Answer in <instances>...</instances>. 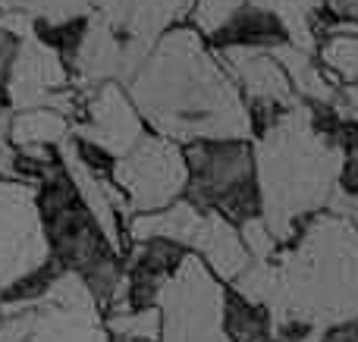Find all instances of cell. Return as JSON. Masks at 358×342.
<instances>
[{"label": "cell", "instance_id": "obj_3", "mask_svg": "<svg viewBox=\"0 0 358 342\" xmlns=\"http://www.w3.org/2000/svg\"><path fill=\"white\" fill-rule=\"evenodd\" d=\"M255 154L264 207L261 220L273 239L286 242L296 220L315 207H324L336 192L346 154L340 144L315 129L311 110L305 104H296L277 126H271Z\"/></svg>", "mask_w": 358, "mask_h": 342}, {"label": "cell", "instance_id": "obj_28", "mask_svg": "<svg viewBox=\"0 0 358 342\" xmlns=\"http://www.w3.org/2000/svg\"><path fill=\"white\" fill-rule=\"evenodd\" d=\"M334 107L343 119H358V82L346 85L343 91H334Z\"/></svg>", "mask_w": 358, "mask_h": 342}, {"label": "cell", "instance_id": "obj_13", "mask_svg": "<svg viewBox=\"0 0 358 342\" xmlns=\"http://www.w3.org/2000/svg\"><path fill=\"white\" fill-rule=\"evenodd\" d=\"M60 161H63V167H66V179H69V186L76 188V195H79L82 207L92 214V220L98 223L104 242L110 245V251L120 258V255H123L120 223H117V214H113V205L107 201L104 179L94 173V167L79 154V148H76L69 138H66V142H60Z\"/></svg>", "mask_w": 358, "mask_h": 342}, {"label": "cell", "instance_id": "obj_30", "mask_svg": "<svg viewBox=\"0 0 358 342\" xmlns=\"http://www.w3.org/2000/svg\"><path fill=\"white\" fill-rule=\"evenodd\" d=\"M0 302H3V289H0Z\"/></svg>", "mask_w": 358, "mask_h": 342}, {"label": "cell", "instance_id": "obj_6", "mask_svg": "<svg viewBox=\"0 0 358 342\" xmlns=\"http://www.w3.org/2000/svg\"><path fill=\"white\" fill-rule=\"evenodd\" d=\"M48 261L50 248L35 186L0 179V289L6 292Z\"/></svg>", "mask_w": 358, "mask_h": 342}, {"label": "cell", "instance_id": "obj_22", "mask_svg": "<svg viewBox=\"0 0 358 342\" xmlns=\"http://www.w3.org/2000/svg\"><path fill=\"white\" fill-rule=\"evenodd\" d=\"M236 286V295L242 302L255 308H271L277 302V289H280V276H277V264H248L239 276L233 280Z\"/></svg>", "mask_w": 358, "mask_h": 342}, {"label": "cell", "instance_id": "obj_11", "mask_svg": "<svg viewBox=\"0 0 358 342\" xmlns=\"http://www.w3.org/2000/svg\"><path fill=\"white\" fill-rule=\"evenodd\" d=\"M76 135L120 161L142 142L145 132L142 119H138L136 107L126 98L123 88L113 85V82H104L94 91V98L88 101V119L82 126H76Z\"/></svg>", "mask_w": 358, "mask_h": 342}, {"label": "cell", "instance_id": "obj_25", "mask_svg": "<svg viewBox=\"0 0 358 342\" xmlns=\"http://www.w3.org/2000/svg\"><path fill=\"white\" fill-rule=\"evenodd\" d=\"M239 239H242V245H245L252 264H267L271 261L273 242H277V239L271 236V230L264 226V220L261 217H248L245 223H242V230H239Z\"/></svg>", "mask_w": 358, "mask_h": 342}, {"label": "cell", "instance_id": "obj_29", "mask_svg": "<svg viewBox=\"0 0 358 342\" xmlns=\"http://www.w3.org/2000/svg\"><path fill=\"white\" fill-rule=\"evenodd\" d=\"M330 6H334L340 16H349V19H358V0H330Z\"/></svg>", "mask_w": 358, "mask_h": 342}, {"label": "cell", "instance_id": "obj_26", "mask_svg": "<svg viewBox=\"0 0 358 342\" xmlns=\"http://www.w3.org/2000/svg\"><path fill=\"white\" fill-rule=\"evenodd\" d=\"M88 6H94V16H101L110 29H126L129 19V0H88Z\"/></svg>", "mask_w": 358, "mask_h": 342}, {"label": "cell", "instance_id": "obj_16", "mask_svg": "<svg viewBox=\"0 0 358 342\" xmlns=\"http://www.w3.org/2000/svg\"><path fill=\"white\" fill-rule=\"evenodd\" d=\"M76 66L82 82H110L123 75V44L101 16H92L76 44Z\"/></svg>", "mask_w": 358, "mask_h": 342}, {"label": "cell", "instance_id": "obj_2", "mask_svg": "<svg viewBox=\"0 0 358 342\" xmlns=\"http://www.w3.org/2000/svg\"><path fill=\"white\" fill-rule=\"evenodd\" d=\"M277 302L267 308L271 336L283 320L346 327L358 318V230L343 217H317L277 264Z\"/></svg>", "mask_w": 358, "mask_h": 342}, {"label": "cell", "instance_id": "obj_15", "mask_svg": "<svg viewBox=\"0 0 358 342\" xmlns=\"http://www.w3.org/2000/svg\"><path fill=\"white\" fill-rule=\"evenodd\" d=\"M195 251L214 267L217 276H223V280H229V283L252 264V258H248L245 245H242V239H239V230H236L220 211L204 214V226L195 242Z\"/></svg>", "mask_w": 358, "mask_h": 342}, {"label": "cell", "instance_id": "obj_7", "mask_svg": "<svg viewBox=\"0 0 358 342\" xmlns=\"http://www.w3.org/2000/svg\"><path fill=\"white\" fill-rule=\"evenodd\" d=\"M25 342H110L98 318V302L79 274H60L50 280L44 295L29 308Z\"/></svg>", "mask_w": 358, "mask_h": 342}, {"label": "cell", "instance_id": "obj_18", "mask_svg": "<svg viewBox=\"0 0 358 342\" xmlns=\"http://www.w3.org/2000/svg\"><path fill=\"white\" fill-rule=\"evenodd\" d=\"M267 54L277 60V66L286 73V79L296 82V91L305 94L308 101H317V104H327V101H334V88L324 82V75L315 69V63H311V54H305V50L292 47V44H273Z\"/></svg>", "mask_w": 358, "mask_h": 342}, {"label": "cell", "instance_id": "obj_5", "mask_svg": "<svg viewBox=\"0 0 358 342\" xmlns=\"http://www.w3.org/2000/svg\"><path fill=\"white\" fill-rule=\"evenodd\" d=\"M38 211H41L50 261L60 270L85 274L88 267H94L104 258H117L110 251V245L104 242L92 214L82 207L76 188L60 173H54L48 179V188L38 198Z\"/></svg>", "mask_w": 358, "mask_h": 342}, {"label": "cell", "instance_id": "obj_4", "mask_svg": "<svg viewBox=\"0 0 358 342\" xmlns=\"http://www.w3.org/2000/svg\"><path fill=\"white\" fill-rule=\"evenodd\" d=\"M161 342H229L223 333L227 295L201 258L185 255L157 292Z\"/></svg>", "mask_w": 358, "mask_h": 342}, {"label": "cell", "instance_id": "obj_12", "mask_svg": "<svg viewBox=\"0 0 358 342\" xmlns=\"http://www.w3.org/2000/svg\"><path fill=\"white\" fill-rule=\"evenodd\" d=\"M189 6L192 0H129V44H123V79H132L142 69L164 29L185 16Z\"/></svg>", "mask_w": 358, "mask_h": 342}, {"label": "cell", "instance_id": "obj_23", "mask_svg": "<svg viewBox=\"0 0 358 342\" xmlns=\"http://www.w3.org/2000/svg\"><path fill=\"white\" fill-rule=\"evenodd\" d=\"M107 330L117 342H161V311L157 308H138V311L110 314Z\"/></svg>", "mask_w": 358, "mask_h": 342}, {"label": "cell", "instance_id": "obj_1", "mask_svg": "<svg viewBox=\"0 0 358 342\" xmlns=\"http://www.w3.org/2000/svg\"><path fill=\"white\" fill-rule=\"evenodd\" d=\"M132 98L161 138H245L252 113L195 31H170L132 75Z\"/></svg>", "mask_w": 358, "mask_h": 342}, {"label": "cell", "instance_id": "obj_19", "mask_svg": "<svg viewBox=\"0 0 358 342\" xmlns=\"http://www.w3.org/2000/svg\"><path fill=\"white\" fill-rule=\"evenodd\" d=\"M255 10L273 16L280 25L286 29L292 47L311 54L315 47V35H311V16L317 13L321 0H252Z\"/></svg>", "mask_w": 358, "mask_h": 342}, {"label": "cell", "instance_id": "obj_8", "mask_svg": "<svg viewBox=\"0 0 358 342\" xmlns=\"http://www.w3.org/2000/svg\"><path fill=\"white\" fill-rule=\"evenodd\" d=\"M113 176L129 192V207L157 214L189 186V163L176 142L145 135L129 154L113 163Z\"/></svg>", "mask_w": 358, "mask_h": 342}, {"label": "cell", "instance_id": "obj_14", "mask_svg": "<svg viewBox=\"0 0 358 342\" xmlns=\"http://www.w3.org/2000/svg\"><path fill=\"white\" fill-rule=\"evenodd\" d=\"M223 57H227L236 79L242 82V88H245L252 98L264 101V104H283V107L299 104L286 73L277 66V60H273L264 47H252V44H239V47H236L233 44V47L223 50Z\"/></svg>", "mask_w": 358, "mask_h": 342}, {"label": "cell", "instance_id": "obj_27", "mask_svg": "<svg viewBox=\"0 0 358 342\" xmlns=\"http://www.w3.org/2000/svg\"><path fill=\"white\" fill-rule=\"evenodd\" d=\"M330 211L336 214V217H343V220H349V223L358 230V192H343V188H336L334 195H330Z\"/></svg>", "mask_w": 358, "mask_h": 342}, {"label": "cell", "instance_id": "obj_10", "mask_svg": "<svg viewBox=\"0 0 358 342\" xmlns=\"http://www.w3.org/2000/svg\"><path fill=\"white\" fill-rule=\"evenodd\" d=\"M66 88V66L60 60V50L38 38L35 31L19 38L13 54L10 73H6L3 94L10 98V110H35L48 107L50 94Z\"/></svg>", "mask_w": 358, "mask_h": 342}, {"label": "cell", "instance_id": "obj_9", "mask_svg": "<svg viewBox=\"0 0 358 342\" xmlns=\"http://www.w3.org/2000/svg\"><path fill=\"white\" fill-rule=\"evenodd\" d=\"M189 163L192 176V205L223 207L229 217L245 223L255 217V192H252V163L242 148L214 144V148H192Z\"/></svg>", "mask_w": 358, "mask_h": 342}, {"label": "cell", "instance_id": "obj_21", "mask_svg": "<svg viewBox=\"0 0 358 342\" xmlns=\"http://www.w3.org/2000/svg\"><path fill=\"white\" fill-rule=\"evenodd\" d=\"M0 13H25V16L44 19L48 25L60 29L85 16L88 0H0Z\"/></svg>", "mask_w": 358, "mask_h": 342}, {"label": "cell", "instance_id": "obj_24", "mask_svg": "<svg viewBox=\"0 0 358 342\" xmlns=\"http://www.w3.org/2000/svg\"><path fill=\"white\" fill-rule=\"evenodd\" d=\"M324 63L349 82H358V35H336L321 50Z\"/></svg>", "mask_w": 358, "mask_h": 342}, {"label": "cell", "instance_id": "obj_17", "mask_svg": "<svg viewBox=\"0 0 358 342\" xmlns=\"http://www.w3.org/2000/svg\"><path fill=\"white\" fill-rule=\"evenodd\" d=\"M69 138L66 117L48 110V107H35V110H19L10 119V144L16 151L25 148H50Z\"/></svg>", "mask_w": 358, "mask_h": 342}, {"label": "cell", "instance_id": "obj_20", "mask_svg": "<svg viewBox=\"0 0 358 342\" xmlns=\"http://www.w3.org/2000/svg\"><path fill=\"white\" fill-rule=\"evenodd\" d=\"M223 333H227L229 342H273L267 311L264 308L248 305V302H242V299L227 302V311H223Z\"/></svg>", "mask_w": 358, "mask_h": 342}]
</instances>
